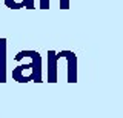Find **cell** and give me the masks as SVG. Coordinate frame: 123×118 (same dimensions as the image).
Returning <instances> with one entry per match:
<instances>
[{"instance_id":"cell-1","label":"cell","mask_w":123,"mask_h":118,"mask_svg":"<svg viewBox=\"0 0 123 118\" xmlns=\"http://www.w3.org/2000/svg\"><path fill=\"white\" fill-rule=\"evenodd\" d=\"M18 66L12 69V80L17 83H42V55L34 49H23L14 57Z\"/></svg>"},{"instance_id":"cell-6","label":"cell","mask_w":123,"mask_h":118,"mask_svg":"<svg viewBox=\"0 0 123 118\" xmlns=\"http://www.w3.org/2000/svg\"><path fill=\"white\" fill-rule=\"evenodd\" d=\"M49 3H51V0H40L38 2V8L40 9H49Z\"/></svg>"},{"instance_id":"cell-2","label":"cell","mask_w":123,"mask_h":118,"mask_svg":"<svg viewBox=\"0 0 123 118\" xmlns=\"http://www.w3.org/2000/svg\"><path fill=\"white\" fill-rule=\"evenodd\" d=\"M60 60H62L60 51L49 49L48 51V83H51V84L59 81V62Z\"/></svg>"},{"instance_id":"cell-5","label":"cell","mask_w":123,"mask_h":118,"mask_svg":"<svg viewBox=\"0 0 123 118\" xmlns=\"http://www.w3.org/2000/svg\"><path fill=\"white\" fill-rule=\"evenodd\" d=\"M5 5L9 9H36V0H5Z\"/></svg>"},{"instance_id":"cell-3","label":"cell","mask_w":123,"mask_h":118,"mask_svg":"<svg viewBox=\"0 0 123 118\" xmlns=\"http://www.w3.org/2000/svg\"><path fill=\"white\" fill-rule=\"evenodd\" d=\"M63 58L66 60L68 64V71H66V81L68 83H77V55L75 52L63 49Z\"/></svg>"},{"instance_id":"cell-4","label":"cell","mask_w":123,"mask_h":118,"mask_svg":"<svg viewBox=\"0 0 123 118\" xmlns=\"http://www.w3.org/2000/svg\"><path fill=\"white\" fill-rule=\"evenodd\" d=\"M6 48L8 40L5 37H0V83H6Z\"/></svg>"},{"instance_id":"cell-7","label":"cell","mask_w":123,"mask_h":118,"mask_svg":"<svg viewBox=\"0 0 123 118\" xmlns=\"http://www.w3.org/2000/svg\"><path fill=\"white\" fill-rule=\"evenodd\" d=\"M60 9H69V0H60Z\"/></svg>"}]
</instances>
